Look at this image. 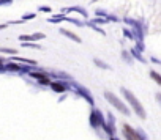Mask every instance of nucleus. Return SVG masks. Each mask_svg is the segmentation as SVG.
<instances>
[{
    "instance_id": "obj_31",
    "label": "nucleus",
    "mask_w": 161,
    "mask_h": 140,
    "mask_svg": "<svg viewBox=\"0 0 161 140\" xmlns=\"http://www.w3.org/2000/svg\"><path fill=\"white\" fill-rule=\"evenodd\" d=\"M40 11H43V13H51V7H40Z\"/></svg>"
},
{
    "instance_id": "obj_13",
    "label": "nucleus",
    "mask_w": 161,
    "mask_h": 140,
    "mask_svg": "<svg viewBox=\"0 0 161 140\" xmlns=\"http://www.w3.org/2000/svg\"><path fill=\"white\" fill-rule=\"evenodd\" d=\"M90 126H92L93 129H98V127H100L98 115H97V109H93V110H92V113H90Z\"/></svg>"
},
{
    "instance_id": "obj_16",
    "label": "nucleus",
    "mask_w": 161,
    "mask_h": 140,
    "mask_svg": "<svg viewBox=\"0 0 161 140\" xmlns=\"http://www.w3.org/2000/svg\"><path fill=\"white\" fill-rule=\"evenodd\" d=\"M11 60H13V61H21V63H27V65H30V66H35V65H36V61H35V60H29V58H21V57H13Z\"/></svg>"
},
{
    "instance_id": "obj_1",
    "label": "nucleus",
    "mask_w": 161,
    "mask_h": 140,
    "mask_svg": "<svg viewBox=\"0 0 161 140\" xmlns=\"http://www.w3.org/2000/svg\"><path fill=\"white\" fill-rule=\"evenodd\" d=\"M120 91L123 93V96L126 98V101H128V102H130V106L133 107L134 113H136L141 120H145V118H147V113H145V109H144V106L141 104V101H139V99H137V98H136V96L128 90V88H123V87H122V88H120Z\"/></svg>"
},
{
    "instance_id": "obj_7",
    "label": "nucleus",
    "mask_w": 161,
    "mask_h": 140,
    "mask_svg": "<svg viewBox=\"0 0 161 140\" xmlns=\"http://www.w3.org/2000/svg\"><path fill=\"white\" fill-rule=\"evenodd\" d=\"M73 11H74V13H79L80 16L86 18V19L89 18L87 10H86V8H82V7H68V8H65V10H63V14H65V13H73Z\"/></svg>"
},
{
    "instance_id": "obj_26",
    "label": "nucleus",
    "mask_w": 161,
    "mask_h": 140,
    "mask_svg": "<svg viewBox=\"0 0 161 140\" xmlns=\"http://www.w3.org/2000/svg\"><path fill=\"white\" fill-rule=\"evenodd\" d=\"M32 36H33V41H41V39H44V38H46V35H44V33H33Z\"/></svg>"
},
{
    "instance_id": "obj_30",
    "label": "nucleus",
    "mask_w": 161,
    "mask_h": 140,
    "mask_svg": "<svg viewBox=\"0 0 161 140\" xmlns=\"http://www.w3.org/2000/svg\"><path fill=\"white\" fill-rule=\"evenodd\" d=\"M123 35H125L126 38H130V39H134V38H133V33H131L130 29H123Z\"/></svg>"
},
{
    "instance_id": "obj_5",
    "label": "nucleus",
    "mask_w": 161,
    "mask_h": 140,
    "mask_svg": "<svg viewBox=\"0 0 161 140\" xmlns=\"http://www.w3.org/2000/svg\"><path fill=\"white\" fill-rule=\"evenodd\" d=\"M123 135H125V140H141L136 129H133L130 124H123Z\"/></svg>"
},
{
    "instance_id": "obj_17",
    "label": "nucleus",
    "mask_w": 161,
    "mask_h": 140,
    "mask_svg": "<svg viewBox=\"0 0 161 140\" xmlns=\"http://www.w3.org/2000/svg\"><path fill=\"white\" fill-rule=\"evenodd\" d=\"M93 63L98 66V68H101V69H111V66L106 63V61H103V60H100V58H93Z\"/></svg>"
},
{
    "instance_id": "obj_10",
    "label": "nucleus",
    "mask_w": 161,
    "mask_h": 140,
    "mask_svg": "<svg viewBox=\"0 0 161 140\" xmlns=\"http://www.w3.org/2000/svg\"><path fill=\"white\" fill-rule=\"evenodd\" d=\"M49 77H55V79H63V82H68V80H74L69 74L63 73V71H52L49 74Z\"/></svg>"
},
{
    "instance_id": "obj_11",
    "label": "nucleus",
    "mask_w": 161,
    "mask_h": 140,
    "mask_svg": "<svg viewBox=\"0 0 161 140\" xmlns=\"http://www.w3.org/2000/svg\"><path fill=\"white\" fill-rule=\"evenodd\" d=\"M130 54H131V57L133 58H136L137 61H141V63H147V58L142 55V52L141 50H137L136 47H133V49H130Z\"/></svg>"
},
{
    "instance_id": "obj_22",
    "label": "nucleus",
    "mask_w": 161,
    "mask_h": 140,
    "mask_svg": "<svg viewBox=\"0 0 161 140\" xmlns=\"http://www.w3.org/2000/svg\"><path fill=\"white\" fill-rule=\"evenodd\" d=\"M22 47H30V49H41V44H36V43H21Z\"/></svg>"
},
{
    "instance_id": "obj_35",
    "label": "nucleus",
    "mask_w": 161,
    "mask_h": 140,
    "mask_svg": "<svg viewBox=\"0 0 161 140\" xmlns=\"http://www.w3.org/2000/svg\"><path fill=\"white\" fill-rule=\"evenodd\" d=\"M111 140H119V138H114V137H111Z\"/></svg>"
},
{
    "instance_id": "obj_4",
    "label": "nucleus",
    "mask_w": 161,
    "mask_h": 140,
    "mask_svg": "<svg viewBox=\"0 0 161 140\" xmlns=\"http://www.w3.org/2000/svg\"><path fill=\"white\" fill-rule=\"evenodd\" d=\"M29 76L30 77H33L38 84H41V85H51V77H49V74L47 73H44V71H32V73H29Z\"/></svg>"
},
{
    "instance_id": "obj_19",
    "label": "nucleus",
    "mask_w": 161,
    "mask_h": 140,
    "mask_svg": "<svg viewBox=\"0 0 161 140\" xmlns=\"http://www.w3.org/2000/svg\"><path fill=\"white\" fill-rule=\"evenodd\" d=\"M103 129H104V132H106L108 135H111V137L115 134V126H112V124H108V123H106Z\"/></svg>"
},
{
    "instance_id": "obj_3",
    "label": "nucleus",
    "mask_w": 161,
    "mask_h": 140,
    "mask_svg": "<svg viewBox=\"0 0 161 140\" xmlns=\"http://www.w3.org/2000/svg\"><path fill=\"white\" fill-rule=\"evenodd\" d=\"M104 98L108 102H111V106H114L117 110H120L123 115H130V109L123 104V101H120L112 91H104Z\"/></svg>"
},
{
    "instance_id": "obj_18",
    "label": "nucleus",
    "mask_w": 161,
    "mask_h": 140,
    "mask_svg": "<svg viewBox=\"0 0 161 140\" xmlns=\"http://www.w3.org/2000/svg\"><path fill=\"white\" fill-rule=\"evenodd\" d=\"M122 58H123V60H125L128 65H131V63H133V60H134V58L131 57L130 50H123V52H122Z\"/></svg>"
},
{
    "instance_id": "obj_6",
    "label": "nucleus",
    "mask_w": 161,
    "mask_h": 140,
    "mask_svg": "<svg viewBox=\"0 0 161 140\" xmlns=\"http://www.w3.org/2000/svg\"><path fill=\"white\" fill-rule=\"evenodd\" d=\"M49 87H51L55 93H65V91L68 90V85H66V82H63V80H52Z\"/></svg>"
},
{
    "instance_id": "obj_29",
    "label": "nucleus",
    "mask_w": 161,
    "mask_h": 140,
    "mask_svg": "<svg viewBox=\"0 0 161 140\" xmlns=\"http://www.w3.org/2000/svg\"><path fill=\"white\" fill-rule=\"evenodd\" d=\"M92 22L97 24V25H100V24H106V21H104L103 18H95V19H92Z\"/></svg>"
},
{
    "instance_id": "obj_32",
    "label": "nucleus",
    "mask_w": 161,
    "mask_h": 140,
    "mask_svg": "<svg viewBox=\"0 0 161 140\" xmlns=\"http://www.w3.org/2000/svg\"><path fill=\"white\" fill-rule=\"evenodd\" d=\"M155 99L158 101V104L161 106V93H155Z\"/></svg>"
},
{
    "instance_id": "obj_33",
    "label": "nucleus",
    "mask_w": 161,
    "mask_h": 140,
    "mask_svg": "<svg viewBox=\"0 0 161 140\" xmlns=\"http://www.w3.org/2000/svg\"><path fill=\"white\" fill-rule=\"evenodd\" d=\"M152 61H153V63H158V65H161V60H158V58H152Z\"/></svg>"
},
{
    "instance_id": "obj_2",
    "label": "nucleus",
    "mask_w": 161,
    "mask_h": 140,
    "mask_svg": "<svg viewBox=\"0 0 161 140\" xmlns=\"http://www.w3.org/2000/svg\"><path fill=\"white\" fill-rule=\"evenodd\" d=\"M66 85H68V88H73V90H74V93H77L80 98H84L90 106H95L93 96H92V93H90V90H89V88H86L84 85H80V84H77L76 80H68V82H66Z\"/></svg>"
},
{
    "instance_id": "obj_12",
    "label": "nucleus",
    "mask_w": 161,
    "mask_h": 140,
    "mask_svg": "<svg viewBox=\"0 0 161 140\" xmlns=\"http://www.w3.org/2000/svg\"><path fill=\"white\" fill-rule=\"evenodd\" d=\"M5 71H11V73H19L22 71V65H18V63H7L5 65Z\"/></svg>"
},
{
    "instance_id": "obj_25",
    "label": "nucleus",
    "mask_w": 161,
    "mask_h": 140,
    "mask_svg": "<svg viewBox=\"0 0 161 140\" xmlns=\"http://www.w3.org/2000/svg\"><path fill=\"white\" fill-rule=\"evenodd\" d=\"M65 21H66V22H71V24H74V25H79V27L84 25V22H80V21H77V19H73V18H66Z\"/></svg>"
},
{
    "instance_id": "obj_27",
    "label": "nucleus",
    "mask_w": 161,
    "mask_h": 140,
    "mask_svg": "<svg viewBox=\"0 0 161 140\" xmlns=\"http://www.w3.org/2000/svg\"><path fill=\"white\" fill-rule=\"evenodd\" d=\"M106 123H108V124H112V126H115V117H114L111 112L108 113V121H106Z\"/></svg>"
},
{
    "instance_id": "obj_24",
    "label": "nucleus",
    "mask_w": 161,
    "mask_h": 140,
    "mask_svg": "<svg viewBox=\"0 0 161 140\" xmlns=\"http://www.w3.org/2000/svg\"><path fill=\"white\" fill-rule=\"evenodd\" d=\"M19 41L21 43H29V41H33V36L32 35H19Z\"/></svg>"
},
{
    "instance_id": "obj_8",
    "label": "nucleus",
    "mask_w": 161,
    "mask_h": 140,
    "mask_svg": "<svg viewBox=\"0 0 161 140\" xmlns=\"http://www.w3.org/2000/svg\"><path fill=\"white\" fill-rule=\"evenodd\" d=\"M58 32H60V33H62L63 36L69 38L71 41H74V43H77V44H79V43H82V39H80V38H79V36H77V35H76L74 32H69L68 29H60Z\"/></svg>"
},
{
    "instance_id": "obj_9",
    "label": "nucleus",
    "mask_w": 161,
    "mask_h": 140,
    "mask_svg": "<svg viewBox=\"0 0 161 140\" xmlns=\"http://www.w3.org/2000/svg\"><path fill=\"white\" fill-rule=\"evenodd\" d=\"M95 14H97V18H98V16H104V21H106V22H109V21H112V22H120V18H117V16H114V14H109V13H106V11H103V10H97Z\"/></svg>"
},
{
    "instance_id": "obj_23",
    "label": "nucleus",
    "mask_w": 161,
    "mask_h": 140,
    "mask_svg": "<svg viewBox=\"0 0 161 140\" xmlns=\"http://www.w3.org/2000/svg\"><path fill=\"white\" fill-rule=\"evenodd\" d=\"M35 18H36L35 13H25V14H22L21 21H22V22H24V21H32V19H35Z\"/></svg>"
},
{
    "instance_id": "obj_14",
    "label": "nucleus",
    "mask_w": 161,
    "mask_h": 140,
    "mask_svg": "<svg viewBox=\"0 0 161 140\" xmlns=\"http://www.w3.org/2000/svg\"><path fill=\"white\" fill-rule=\"evenodd\" d=\"M66 19V16L63 14V13H60V14H54L52 18H47V22H51V24H58V22H62V21H65Z\"/></svg>"
},
{
    "instance_id": "obj_21",
    "label": "nucleus",
    "mask_w": 161,
    "mask_h": 140,
    "mask_svg": "<svg viewBox=\"0 0 161 140\" xmlns=\"http://www.w3.org/2000/svg\"><path fill=\"white\" fill-rule=\"evenodd\" d=\"M150 77H152V80H155L158 85H161V74H158L156 71H150Z\"/></svg>"
},
{
    "instance_id": "obj_20",
    "label": "nucleus",
    "mask_w": 161,
    "mask_h": 140,
    "mask_svg": "<svg viewBox=\"0 0 161 140\" xmlns=\"http://www.w3.org/2000/svg\"><path fill=\"white\" fill-rule=\"evenodd\" d=\"M0 54H10V55H16L18 50L13 47H0Z\"/></svg>"
},
{
    "instance_id": "obj_28",
    "label": "nucleus",
    "mask_w": 161,
    "mask_h": 140,
    "mask_svg": "<svg viewBox=\"0 0 161 140\" xmlns=\"http://www.w3.org/2000/svg\"><path fill=\"white\" fill-rule=\"evenodd\" d=\"M136 49H137V50H141V52H144V50H145L144 41H136Z\"/></svg>"
},
{
    "instance_id": "obj_15",
    "label": "nucleus",
    "mask_w": 161,
    "mask_h": 140,
    "mask_svg": "<svg viewBox=\"0 0 161 140\" xmlns=\"http://www.w3.org/2000/svg\"><path fill=\"white\" fill-rule=\"evenodd\" d=\"M84 25H89V27H90L92 30H95V32H98V33H101V35H106V32H104V30H103V29H101L100 25H97V24H93L92 21H90V22H87V24L84 22Z\"/></svg>"
},
{
    "instance_id": "obj_34",
    "label": "nucleus",
    "mask_w": 161,
    "mask_h": 140,
    "mask_svg": "<svg viewBox=\"0 0 161 140\" xmlns=\"http://www.w3.org/2000/svg\"><path fill=\"white\" fill-rule=\"evenodd\" d=\"M8 27V24H0V30H3V29H7Z\"/></svg>"
}]
</instances>
